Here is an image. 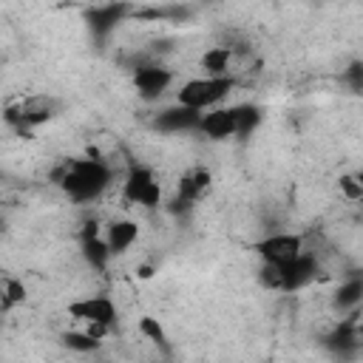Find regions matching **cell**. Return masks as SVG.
<instances>
[{
    "label": "cell",
    "instance_id": "6da1fadb",
    "mask_svg": "<svg viewBox=\"0 0 363 363\" xmlns=\"http://www.w3.org/2000/svg\"><path fill=\"white\" fill-rule=\"evenodd\" d=\"M57 184L71 201H94L111 184V167L105 159H71L57 170Z\"/></svg>",
    "mask_w": 363,
    "mask_h": 363
},
{
    "label": "cell",
    "instance_id": "7a4b0ae2",
    "mask_svg": "<svg viewBox=\"0 0 363 363\" xmlns=\"http://www.w3.org/2000/svg\"><path fill=\"white\" fill-rule=\"evenodd\" d=\"M235 79L233 77H196V79H187L179 94H176V105H184L190 111H210V108H218V102L233 91Z\"/></svg>",
    "mask_w": 363,
    "mask_h": 363
},
{
    "label": "cell",
    "instance_id": "3957f363",
    "mask_svg": "<svg viewBox=\"0 0 363 363\" xmlns=\"http://www.w3.org/2000/svg\"><path fill=\"white\" fill-rule=\"evenodd\" d=\"M57 108H60L57 99L48 94H28V96H20L11 105H6L3 119L9 125H14L17 130H28V128H37V125L54 119Z\"/></svg>",
    "mask_w": 363,
    "mask_h": 363
},
{
    "label": "cell",
    "instance_id": "277c9868",
    "mask_svg": "<svg viewBox=\"0 0 363 363\" xmlns=\"http://www.w3.org/2000/svg\"><path fill=\"white\" fill-rule=\"evenodd\" d=\"M122 196L125 201L130 204H139V207H159L162 201V184L156 182L153 170L145 167V164H133L122 182Z\"/></svg>",
    "mask_w": 363,
    "mask_h": 363
},
{
    "label": "cell",
    "instance_id": "5b68a950",
    "mask_svg": "<svg viewBox=\"0 0 363 363\" xmlns=\"http://www.w3.org/2000/svg\"><path fill=\"white\" fill-rule=\"evenodd\" d=\"M252 250L261 255L264 264L281 267V264H286L303 252V238L298 233H272V235H264L261 241H255Z\"/></svg>",
    "mask_w": 363,
    "mask_h": 363
},
{
    "label": "cell",
    "instance_id": "8992f818",
    "mask_svg": "<svg viewBox=\"0 0 363 363\" xmlns=\"http://www.w3.org/2000/svg\"><path fill=\"white\" fill-rule=\"evenodd\" d=\"M68 315L82 320V323L113 326L116 323V303L111 298H105V295H85V298L68 303Z\"/></svg>",
    "mask_w": 363,
    "mask_h": 363
},
{
    "label": "cell",
    "instance_id": "52a82bcc",
    "mask_svg": "<svg viewBox=\"0 0 363 363\" xmlns=\"http://www.w3.org/2000/svg\"><path fill=\"white\" fill-rule=\"evenodd\" d=\"M278 269H281V292H295V289L306 286L318 275V261H315L312 252L303 250L301 255H295L292 261L281 264Z\"/></svg>",
    "mask_w": 363,
    "mask_h": 363
},
{
    "label": "cell",
    "instance_id": "ba28073f",
    "mask_svg": "<svg viewBox=\"0 0 363 363\" xmlns=\"http://www.w3.org/2000/svg\"><path fill=\"white\" fill-rule=\"evenodd\" d=\"M173 82V71L170 68H162V65H142L136 68L133 74V88L142 99H159Z\"/></svg>",
    "mask_w": 363,
    "mask_h": 363
},
{
    "label": "cell",
    "instance_id": "9c48e42d",
    "mask_svg": "<svg viewBox=\"0 0 363 363\" xmlns=\"http://www.w3.org/2000/svg\"><path fill=\"white\" fill-rule=\"evenodd\" d=\"M199 130L213 139V142H221V139H233L235 136V105L233 108H210L201 113L199 119Z\"/></svg>",
    "mask_w": 363,
    "mask_h": 363
},
{
    "label": "cell",
    "instance_id": "30bf717a",
    "mask_svg": "<svg viewBox=\"0 0 363 363\" xmlns=\"http://www.w3.org/2000/svg\"><path fill=\"white\" fill-rule=\"evenodd\" d=\"M133 14V6H128V3H105V6H94L91 11H88V26H91V31L102 40V37H108L125 17H130Z\"/></svg>",
    "mask_w": 363,
    "mask_h": 363
},
{
    "label": "cell",
    "instance_id": "8fae6325",
    "mask_svg": "<svg viewBox=\"0 0 363 363\" xmlns=\"http://www.w3.org/2000/svg\"><path fill=\"white\" fill-rule=\"evenodd\" d=\"M136 238H139V224L133 218H113L105 224V233H102V241L108 244L111 255L128 252Z\"/></svg>",
    "mask_w": 363,
    "mask_h": 363
},
{
    "label": "cell",
    "instance_id": "7c38bea8",
    "mask_svg": "<svg viewBox=\"0 0 363 363\" xmlns=\"http://www.w3.org/2000/svg\"><path fill=\"white\" fill-rule=\"evenodd\" d=\"M199 111H190L184 105H170L164 111H159L156 116V128L164 133H179V130H199Z\"/></svg>",
    "mask_w": 363,
    "mask_h": 363
},
{
    "label": "cell",
    "instance_id": "4fadbf2b",
    "mask_svg": "<svg viewBox=\"0 0 363 363\" xmlns=\"http://www.w3.org/2000/svg\"><path fill=\"white\" fill-rule=\"evenodd\" d=\"M207 184H210V173L207 170H193V173L182 176L179 179V190H176V204L190 207L207 190Z\"/></svg>",
    "mask_w": 363,
    "mask_h": 363
},
{
    "label": "cell",
    "instance_id": "5bb4252c",
    "mask_svg": "<svg viewBox=\"0 0 363 363\" xmlns=\"http://www.w3.org/2000/svg\"><path fill=\"white\" fill-rule=\"evenodd\" d=\"M230 62H233V48L230 45H213L201 54L204 77H230Z\"/></svg>",
    "mask_w": 363,
    "mask_h": 363
},
{
    "label": "cell",
    "instance_id": "9a60e30c",
    "mask_svg": "<svg viewBox=\"0 0 363 363\" xmlns=\"http://www.w3.org/2000/svg\"><path fill=\"white\" fill-rule=\"evenodd\" d=\"M82 258H85V264H88L91 269L105 272L113 255H111L108 244L102 241V235H96V238H85V241H82Z\"/></svg>",
    "mask_w": 363,
    "mask_h": 363
},
{
    "label": "cell",
    "instance_id": "2e32d148",
    "mask_svg": "<svg viewBox=\"0 0 363 363\" xmlns=\"http://www.w3.org/2000/svg\"><path fill=\"white\" fill-rule=\"evenodd\" d=\"M261 122V108L258 105H235V136H250Z\"/></svg>",
    "mask_w": 363,
    "mask_h": 363
},
{
    "label": "cell",
    "instance_id": "e0dca14e",
    "mask_svg": "<svg viewBox=\"0 0 363 363\" xmlns=\"http://www.w3.org/2000/svg\"><path fill=\"white\" fill-rule=\"evenodd\" d=\"M26 301V286H23V281H17V278H3V284H0V309H14V306H20Z\"/></svg>",
    "mask_w": 363,
    "mask_h": 363
},
{
    "label": "cell",
    "instance_id": "ac0fdd59",
    "mask_svg": "<svg viewBox=\"0 0 363 363\" xmlns=\"http://www.w3.org/2000/svg\"><path fill=\"white\" fill-rule=\"evenodd\" d=\"M360 298H363V281L360 278H349V281L340 284V289L335 295V303L340 309H352V306L360 303Z\"/></svg>",
    "mask_w": 363,
    "mask_h": 363
},
{
    "label": "cell",
    "instance_id": "d6986e66",
    "mask_svg": "<svg viewBox=\"0 0 363 363\" xmlns=\"http://www.w3.org/2000/svg\"><path fill=\"white\" fill-rule=\"evenodd\" d=\"M62 343L71 349V352H77V354H91V352H96L102 343L99 340H94L85 329H74V332H65L62 335Z\"/></svg>",
    "mask_w": 363,
    "mask_h": 363
},
{
    "label": "cell",
    "instance_id": "ffe728a7",
    "mask_svg": "<svg viewBox=\"0 0 363 363\" xmlns=\"http://www.w3.org/2000/svg\"><path fill=\"white\" fill-rule=\"evenodd\" d=\"M139 332H142V337H147L150 343L167 349V332H164V326L159 323V318H150V315L139 318Z\"/></svg>",
    "mask_w": 363,
    "mask_h": 363
},
{
    "label": "cell",
    "instance_id": "44dd1931",
    "mask_svg": "<svg viewBox=\"0 0 363 363\" xmlns=\"http://www.w3.org/2000/svg\"><path fill=\"white\" fill-rule=\"evenodd\" d=\"M340 193H343L349 201H360V199H363V182H360V176H354V173L340 176Z\"/></svg>",
    "mask_w": 363,
    "mask_h": 363
},
{
    "label": "cell",
    "instance_id": "7402d4cb",
    "mask_svg": "<svg viewBox=\"0 0 363 363\" xmlns=\"http://www.w3.org/2000/svg\"><path fill=\"white\" fill-rule=\"evenodd\" d=\"M258 281H261L264 289H281V269H278V264H264L261 261Z\"/></svg>",
    "mask_w": 363,
    "mask_h": 363
},
{
    "label": "cell",
    "instance_id": "603a6c76",
    "mask_svg": "<svg viewBox=\"0 0 363 363\" xmlns=\"http://www.w3.org/2000/svg\"><path fill=\"white\" fill-rule=\"evenodd\" d=\"M139 275H142V278H150L153 272H150V267H139Z\"/></svg>",
    "mask_w": 363,
    "mask_h": 363
},
{
    "label": "cell",
    "instance_id": "cb8c5ba5",
    "mask_svg": "<svg viewBox=\"0 0 363 363\" xmlns=\"http://www.w3.org/2000/svg\"><path fill=\"white\" fill-rule=\"evenodd\" d=\"M99 363H108V360H99Z\"/></svg>",
    "mask_w": 363,
    "mask_h": 363
}]
</instances>
